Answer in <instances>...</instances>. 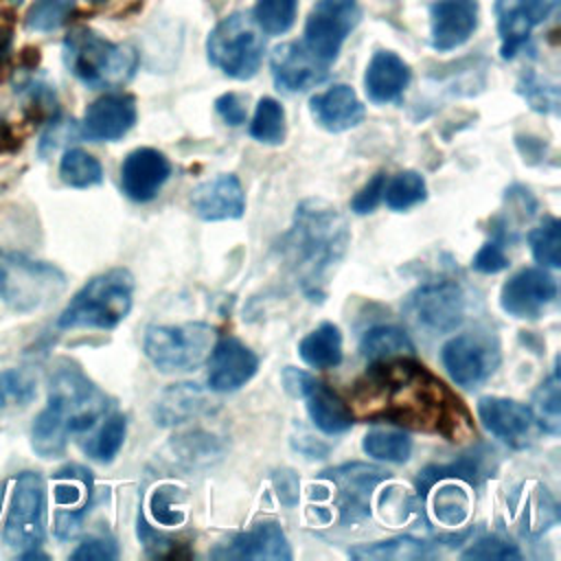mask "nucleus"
I'll list each match as a JSON object with an SVG mask.
<instances>
[{
    "label": "nucleus",
    "instance_id": "nucleus-1",
    "mask_svg": "<svg viewBox=\"0 0 561 561\" xmlns=\"http://www.w3.org/2000/svg\"><path fill=\"white\" fill-rule=\"evenodd\" d=\"M353 403L362 416L386 419L447 440L473 434L462 401L412 357L370 362L366 375L355 383Z\"/></svg>",
    "mask_w": 561,
    "mask_h": 561
},
{
    "label": "nucleus",
    "instance_id": "nucleus-2",
    "mask_svg": "<svg viewBox=\"0 0 561 561\" xmlns=\"http://www.w3.org/2000/svg\"><path fill=\"white\" fill-rule=\"evenodd\" d=\"M348 243V224L333 204L309 197L296 206L280 254L309 300L320 302L327 296L329 276L344 259Z\"/></svg>",
    "mask_w": 561,
    "mask_h": 561
},
{
    "label": "nucleus",
    "instance_id": "nucleus-3",
    "mask_svg": "<svg viewBox=\"0 0 561 561\" xmlns=\"http://www.w3.org/2000/svg\"><path fill=\"white\" fill-rule=\"evenodd\" d=\"M110 397L75 364H61L48 381V401L31 427V447L42 458H59L70 434L92 430L110 410Z\"/></svg>",
    "mask_w": 561,
    "mask_h": 561
},
{
    "label": "nucleus",
    "instance_id": "nucleus-4",
    "mask_svg": "<svg viewBox=\"0 0 561 561\" xmlns=\"http://www.w3.org/2000/svg\"><path fill=\"white\" fill-rule=\"evenodd\" d=\"M61 55L68 72L92 90L125 85L138 68L134 46L110 42L88 26L72 28L64 37Z\"/></svg>",
    "mask_w": 561,
    "mask_h": 561
},
{
    "label": "nucleus",
    "instance_id": "nucleus-5",
    "mask_svg": "<svg viewBox=\"0 0 561 561\" xmlns=\"http://www.w3.org/2000/svg\"><path fill=\"white\" fill-rule=\"evenodd\" d=\"M134 302V276L125 267H112L90 278L66 305L59 329H114Z\"/></svg>",
    "mask_w": 561,
    "mask_h": 561
},
{
    "label": "nucleus",
    "instance_id": "nucleus-6",
    "mask_svg": "<svg viewBox=\"0 0 561 561\" xmlns=\"http://www.w3.org/2000/svg\"><path fill=\"white\" fill-rule=\"evenodd\" d=\"M64 289L66 276L57 265L0 248V300L15 313L42 309Z\"/></svg>",
    "mask_w": 561,
    "mask_h": 561
},
{
    "label": "nucleus",
    "instance_id": "nucleus-7",
    "mask_svg": "<svg viewBox=\"0 0 561 561\" xmlns=\"http://www.w3.org/2000/svg\"><path fill=\"white\" fill-rule=\"evenodd\" d=\"M265 42L259 24L248 13H230L208 33V61L226 77L245 81L252 79L263 61Z\"/></svg>",
    "mask_w": 561,
    "mask_h": 561
},
{
    "label": "nucleus",
    "instance_id": "nucleus-8",
    "mask_svg": "<svg viewBox=\"0 0 561 561\" xmlns=\"http://www.w3.org/2000/svg\"><path fill=\"white\" fill-rule=\"evenodd\" d=\"M215 329L204 322L158 324L145 333V355L160 373L197 370L210 355Z\"/></svg>",
    "mask_w": 561,
    "mask_h": 561
},
{
    "label": "nucleus",
    "instance_id": "nucleus-9",
    "mask_svg": "<svg viewBox=\"0 0 561 561\" xmlns=\"http://www.w3.org/2000/svg\"><path fill=\"white\" fill-rule=\"evenodd\" d=\"M46 526V482L35 471H22L15 478V486L4 519L2 539L15 550L39 548Z\"/></svg>",
    "mask_w": 561,
    "mask_h": 561
},
{
    "label": "nucleus",
    "instance_id": "nucleus-10",
    "mask_svg": "<svg viewBox=\"0 0 561 561\" xmlns=\"http://www.w3.org/2000/svg\"><path fill=\"white\" fill-rule=\"evenodd\" d=\"M467 311V298L456 280H432L416 287L405 300L408 318L423 331L443 335L456 331Z\"/></svg>",
    "mask_w": 561,
    "mask_h": 561
},
{
    "label": "nucleus",
    "instance_id": "nucleus-11",
    "mask_svg": "<svg viewBox=\"0 0 561 561\" xmlns=\"http://www.w3.org/2000/svg\"><path fill=\"white\" fill-rule=\"evenodd\" d=\"M359 18L357 0H316L305 24L302 44L320 64L331 66Z\"/></svg>",
    "mask_w": 561,
    "mask_h": 561
},
{
    "label": "nucleus",
    "instance_id": "nucleus-12",
    "mask_svg": "<svg viewBox=\"0 0 561 561\" xmlns=\"http://www.w3.org/2000/svg\"><path fill=\"white\" fill-rule=\"evenodd\" d=\"M322 478L333 484L335 504L342 524H357L370 515L373 491L390 478V473L377 465L346 462L322 471Z\"/></svg>",
    "mask_w": 561,
    "mask_h": 561
},
{
    "label": "nucleus",
    "instance_id": "nucleus-13",
    "mask_svg": "<svg viewBox=\"0 0 561 561\" xmlns=\"http://www.w3.org/2000/svg\"><path fill=\"white\" fill-rule=\"evenodd\" d=\"M440 359L451 381L462 388H478L484 383L500 362L495 346L476 333L449 337L440 348Z\"/></svg>",
    "mask_w": 561,
    "mask_h": 561
},
{
    "label": "nucleus",
    "instance_id": "nucleus-14",
    "mask_svg": "<svg viewBox=\"0 0 561 561\" xmlns=\"http://www.w3.org/2000/svg\"><path fill=\"white\" fill-rule=\"evenodd\" d=\"M557 298V280L546 267H524L500 289L502 309L519 320H537Z\"/></svg>",
    "mask_w": 561,
    "mask_h": 561
},
{
    "label": "nucleus",
    "instance_id": "nucleus-15",
    "mask_svg": "<svg viewBox=\"0 0 561 561\" xmlns=\"http://www.w3.org/2000/svg\"><path fill=\"white\" fill-rule=\"evenodd\" d=\"M482 425L513 449H526L537 436V421L530 405L506 397H482L476 403Z\"/></svg>",
    "mask_w": 561,
    "mask_h": 561
},
{
    "label": "nucleus",
    "instance_id": "nucleus-16",
    "mask_svg": "<svg viewBox=\"0 0 561 561\" xmlns=\"http://www.w3.org/2000/svg\"><path fill=\"white\" fill-rule=\"evenodd\" d=\"M557 4L559 0H497L493 11L502 59H513L528 44L530 33L557 11Z\"/></svg>",
    "mask_w": 561,
    "mask_h": 561
},
{
    "label": "nucleus",
    "instance_id": "nucleus-17",
    "mask_svg": "<svg viewBox=\"0 0 561 561\" xmlns=\"http://www.w3.org/2000/svg\"><path fill=\"white\" fill-rule=\"evenodd\" d=\"M259 370L256 353L234 335L219 337L208 355V388L215 392H234Z\"/></svg>",
    "mask_w": 561,
    "mask_h": 561
},
{
    "label": "nucleus",
    "instance_id": "nucleus-18",
    "mask_svg": "<svg viewBox=\"0 0 561 561\" xmlns=\"http://www.w3.org/2000/svg\"><path fill=\"white\" fill-rule=\"evenodd\" d=\"M136 123V99L131 94H103L92 101L79 123V136L94 142L121 140Z\"/></svg>",
    "mask_w": 561,
    "mask_h": 561
},
{
    "label": "nucleus",
    "instance_id": "nucleus-19",
    "mask_svg": "<svg viewBox=\"0 0 561 561\" xmlns=\"http://www.w3.org/2000/svg\"><path fill=\"white\" fill-rule=\"evenodd\" d=\"M55 482H57L55 486L57 504L68 506L66 511L57 513L55 533L59 539H70L79 533L81 522L88 513L92 491H94V480L85 467L68 465L55 473Z\"/></svg>",
    "mask_w": 561,
    "mask_h": 561
},
{
    "label": "nucleus",
    "instance_id": "nucleus-20",
    "mask_svg": "<svg viewBox=\"0 0 561 561\" xmlns=\"http://www.w3.org/2000/svg\"><path fill=\"white\" fill-rule=\"evenodd\" d=\"M213 559H270L289 561L291 550L283 528L276 522H259L250 530L232 535L228 541L217 543L210 550Z\"/></svg>",
    "mask_w": 561,
    "mask_h": 561
},
{
    "label": "nucleus",
    "instance_id": "nucleus-21",
    "mask_svg": "<svg viewBox=\"0 0 561 561\" xmlns=\"http://www.w3.org/2000/svg\"><path fill=\"white\" fill-rule=\"evenodd\" d=\"M272 77L283 92H305L329 77V66L320 64L302 42H285L272 50Z\"/></svg>",
    "mask_w": 561,
    "mask_h": 561
},
{
    "label": "nucleus",
    "instance_id": "nucleus-22",
    "mask_svg": "<svg viewBox=\"0 0 561 561\" xmlns=\"http://www.w3.org/2000/svg\"><path fill=\"white\" fill-rule=\"evenodd\" d=\"M171 175L169 158L151 147H138L121 164V188L134 202H151Z\"/></svg>",
    "mask_w": 561,
    "mask_h": 561
},
{
    "label": "nucleus",
    "instance_id": "nucleus-23",
    "mask_svg": "<svg viewBox=\"0 0 561 561\" xmlns=\"http://www.w3.org/2000/svg\"><path fill=\"white\" fill-rule=\"evenodd\" d=\"M191 208L204 221L239 219L245 213V193L237 175L221 173L191 191Z\"/></svg>",
    "mask_w": 561,
    "mask_h": 561
},
{
    "label": "nucleus",
    "instance_id": "nucleus-24",
    "mask_svg": "<svg viewBox=\"0 0 561 561\" xmlns=\"http://www.w3.org/2000/svg\"><path fill=\"white\" fill-rule=\"evenodd\" d=\"M432 48L438 53L462 46L478 26V0H436L430 7Z\"/></svg>",
    "mask_w": 561,
    "mask_h": 561
},
{
    "label": "nucleus",
    "instance_id": "nucleus-25",
    "mask_svg": "<svg viewBox=\"0 0 561 561\" xmlns=\"http://www.w3.org/2000/svg\"><path fill=\"white\" fill-rule=\"evenodd\" d=\"M309 110L316 123L333 134L357 127L366 116L364 103L346 83H335L324 92L313 94L309 101Z\"/></svg>",
    "mask_w": 561,
    "mask_h": 561
},
{
    "label": "nucleus",
    "instance_id": "nucleus-26",
    "mask_svg": "<svg viewBox=\"0 0 561 561\" xmlns=\"http://www.w3.org/2000/svg\"><path fill=\"white\" fill-rule=\"evenodd\" d=\"M410 66L392 50H377L364 75V90L368 99L377 105L394 103L401 99L410 83Z\"/></svg>",
    "mask_w": 561,
    "mask_h": 561
},
{
    "label": "nucleus",
    "instance_id": "nucleus-27",
    "mask_svg": "<svg viewBox=\"0 0 561 561\" xmlns=\"http://www.w3.org/2000/svg\"><path fill=\"white\" fill-rule=\"evenodd\" d=\"M210 410V401L206 392L191 381L173 383L162 390L160 399L153 405V419L160 427H171L197 419Z\"/></svg>",
    "mask_w": 561,
    "mask_h": 561
},
{
    "label": "nucleus",
    "instance_id": "nucleus-28",
    "mask_svg": "<svg viewBox=\"0 0 561 561\" xmlns=\"http://www.w3.org/2000/svg\"><path fill=\"white\" fill-rule=\"evenodd\" d=\"M302 399L307 401V412H309L311 423L320 432L333 436V434H344L353 427L351 408L327 383L316 379Z\"/></svg>",
    "mask_w": 561,
    "mask_h": 561
},
{
    "label": "nucleus",
    "instance_id": "nucleus-29",
    "mask_svg": "<svg viewBox=\"0 0 561 561\" xmlns=\"http://www.w3.org/2000/svg\"><path fill=\"white\" fill-rule=\"evenodd\" d=\"M300 359L318 370L335 368L342 362V333L333 322H322L298 344Z\"/></svg>",
    "mask_w": 561,
    "mask_h": 561
},
{
    "label": "nucleus",
    "instance_id": "nucleus-30",
    "mask_svg": "<svg viewBox=\"0 0 561 561\" xmlns=\"http://www.w3.org/2000/svg\"><path fill=\"white\" fill-rule=\"evenodd\" d=\"M359 353L368 362H386L394 357H414V344L410 335L392 324H379L368 329L359 340Z\"/></svg>",
    "mask_w": 561,
    "mask_h": 561
},
{
    "label": "nucleus",
    "instance_id": "nucleus-31",
    "mask_svg": "<svg viewBox=\"0 0 561 561\" xmlns=\"http://www.w3.org/2000/svg\"><path fill=\"white\" fill-rule=\"evenodd\" d=\"M430 491H434L432 493V515L438 524L458 528L469 517L471 497L460 484H456V480H451V478L440 480Z\"/></svg>",
    "mask_w": 561,
    "mask_h": 561
},
{
    "label": "nucleus",
    "instance_id": "nucleus-32",
    "mask_svg": "<svg viewBox=\"0 0 561 561\" xmlns=\"http://www.w3.org/2000/svg\"><path fill=\"white\" fill-rule=\"evenodd\" d=\"M362 449H364L366 456H370L375 460L401 465L412 454V440L401 430H394V427H373L364 436Z\"/></svg>",
    "mask_w": 561,
    "mask_h": 561
},
{
    "label": "nucleus",
    "instance_id": "nucleus-33",
    "mask_svg": "<svg viewBox=\"0 0 561 561\" xmlns=\"http://www.w3.org/2000/svg\"><path fill=\"white\" fill-rule=\"evenodd\" d=\"M353 559H377V561H388V559H423L432 554V543L414 537H394L388 541H375V543H362L348 550Z\"/></svg>",
    "mask_w": 561,
    "mask_h": 561
},
{
    "label": "nucleus",
    "instance_id": "nucleus-34",
    "mask_svg": "<svg viewBox=\"0 0 561 561\" xmlns=\"http://www.w3.org/2000/svg\"><path fill=\"white\" fill-rule=\"evenodd\" d=\"M530 412L546 434L557 436L561 432V394H559V370L557 366L552 373L539 383V388L533 392V405Z\"/></svg>",
    "mask_w": 561,
    "mask_h": 561
},
{
    "label": "nucleus",
    "instance_id": "nucleus-35",
    "mask_svg": "<svg viewBox=\"0 0 561 561\" xmlns=\"http://www.w3.org/2000/svg\"><path fill=\"white\" fill-rule=\"evenodd\" d=\"M59 178L72 188H90L103 182V167L92 153L72 147L59 160Z\"/></svg>",
    "mask_w": 561,
    "mask_h": 561
},
{
    "label": "nucleus",
    "instance_id": "nucleus-36",
    "mask_svg": "<svg viewBox=\"0 0 561 561\" xmlns=\"http://www.w3.org/2000/svg\"><path fill=\"white\" fill-rule=\"evenodd\" d=\"M15 92L20 94V101H22V107H24V114L28 121L50 123L53 118L59 116L55 90L50 85H46L44 81H39V79L15 81Z\"/></svg>",
    "mask_w": 561,
    "mask_h": 561
},
{
    "label": "nucleus",
    "instance_id": "nucleus-37",
    "mask_svg": "<svg viewBox=\"0 0 561 561\" xmlns=\"http://www.w3.org/2000/svg\"><path fill=\"white\" fill-rule=\"evenodd\" d=\"M425 197H427V186H425L423 175L419 171L408 169V171H399L397 175L386 180L381 199H386V206L390 210L403 213V210L421 204Z\"/></svg>",
    "mask_w": 561,
    "mask_h": 561
},
{
    "label": "nucleus",
    "instance_id": "nucleus-38",
    "mask_svg": "<svg viewBox=\"0 0 561 561\" xmlns=\"http://www.w3.org/2000/svg\"><path fill=\"white\" fill-rule=\"evenodd\" d=\"M480 458L478 456H460L458 460H451L447 465H427L423 471L416 476V493L425 497L430 489L440 482V480H465V482H476L480 476Z\"/></svg>",
    "mask_w": 561,
    "mask_h": 561
},
{
    "label": "nucleus",
    "instance_id": "nucleus-39",
    "mask_svg": "<svg viewBox=\"0 0 561 561\" xmlns=\"http://www.w3.org/2000/svg\"><path fill=\"white\" fill-rule=\"evenodd\" d=\"M528 245L533 259L546 267L557 270L561 267V221L557 217H543L539 226L528 232Z\"/></svg>",
    "mask_w": 561,
    "mask_h": 561
},
{
    "label": "nucleus",
    "instance_id": "nucleus-40",
    "mask_svg": "<svg viewBox=\"0 0 561 561\" xmlns=\"http://www.w3.org/2000/svg\"><path fill=\"white\" fill-rule=\"evenodd\" d=\"M127 434V419L121 412L105 416L99 432L83 445L85 454L99 462H112L123 447Z\"/></svg>",
    "mask_w": 561,
    "mask_h": 561
},
{
    "label": "nucleus",
    "instance_id": "nucleus-41",
    "mask_svg": "<svg viewBox=\"0 0 561 561\" xmlns=\"http://www.w3.org/2000/svg\"><path fill=\"white\" fill-rule=\"evenodd\" d=\"M250 136L263 145H280L285 138V110L283 105L272 99L263 96L256 103L252 123H250Z\"/></svg>",
    "mask_w": 561,
    "mask_h": 561
},
{
    "label": "nucleus",
    "instance_id": "nucleus-42",
    "mask_svg": "<svg viewBox=\"0 0 561 561\" xmlns=\"http://www.w3.org/2000/svg\"><path fill=\"white\" fill-rule=\"evenodd\" d=\"M75 11V0H33L24 15V26L33 33H53L64 26Z\"/></svg>",
    "mask_w": 561,
    "mask_h": 561
},
{
    "label": "nucleus",
    "instance_id": "nucleus-43",
    "mask_svg": "<svg viewBox=\"0 0 561 561\" xmlns=\"http://www.w3.org/2000/svg\"><path fill=\"white\" fill-rule=\"evenodd\" d=\"M298 0H259L252 18L267 35H283L294 26Z\"/></svg>",
    "mask_w": 561,
    "mask_h": 561
},
{
    "label": "nucleus",
    "instance_id": "nucleus-44",
    "mask_svg": "<svg viewBox=\"0 0 561 561\" xmlns=\"http://www.w3.org/2000/svg\"><path fill=\"white\" fill-rule=\"evenodd\" d=\"M519 94L530 103L535 112L554 114L559 110V88L554 83H546L537 75L528 72L517 83Z\"/></svg>",
    "mask_w": 561,
    "mask_h": 561
},
{
    "label": "nucleus",
    "instance_id": "nucleus-45",
    "mask_svg": "<svg viewBox=\"0 0 561 561\" xmlns=\"http://www.w3.org/2000/svg\"><path fill=\"white\" fill-rule=\"evenodd\" d=\"M178 462H184L186 467L195 465H208L213 456H219L217 443L208 434H191V436H180L178 447H175Z\"/></svg>",
    "mask_w": 561,
    "mask_h": 561
},
{
    "label": "nucleus",
    "instance_id": "nucleus-46",
    "mask_svg": "<svg viewBox=\"0 0 561 561\" xmlns=\"http://www.w3.org/2000/svg\"><path fill=\"white\" fill-rule=\"evenodd\" d=\"M460 559H502V561H511V559H522V552L517 550L515 543L497 537V535H484L480 539H476L467 550L460 552Z\"/></svg>",
    "mask_w": 561,
    "mask_h": 561
},
{
    "label": "nucleus",
    "instance_id": "nucleus-47",
    "mask_svg": "<svg viewBox=\"0 0 561 561\" xmlns=\"http://www.w3.org/2000/svg\"><path fill=\"white\" fill-rule=\"evenodd\" d=\"M178 489L171 484H162L158 486L151 497H149V511L151 517L160 524V526H180L184 522V511L175 508V500H178Z\"/></svg>",
    "mask_w": 561,
    "mask_h": 561
},
{
    "label": "nucleus",
    "instance_id": "nucleus-48",
    "mask_svg": "<svg viewBox=\"0 0 561 561\" xmlns=\"http://www.w3.org/2000/svg\"><path fill=\"white\" fill-rule=\"evenodd\" d=\"M136 524H138V528H136L138 530V539H140V543H142V548H145V552L149 557H180L182 554L180 552L182 543L178 539L164 535V533L153 530L147 524V519L142 517V513H138Z\"/></svg>",
    "mask_w": 561,
    "mask_h": 561
},
{
    "label": "nucleus",
    "instance_id": "nucleus-49",
    "mask_svg": "<svg viewBox=\"0 0 561 561\" xmlns=\"http://www.w3.org/2000/svg\"><path fill=\"white\" fill-rule=\"evenodd\" d=\"M506 245L497 239H489L471 259V267L480 274H497L511 265L506 256Z\"/></svg>",
    "mask_w": 561,
    "mask_h": 561
},
{
    "label": "nucleus",
    "instance_id": "nucleus-50",
    "mask_svg": "<svg viewBox=\"0 0 561 561\" xmlns=\"http://www.w3.org/2000/svg\"><path fill=\"white\" fill-rule=\"evenodd\" d=\"M118 557V546L112 537H88L72 552V561H112Z\"/></svg>",
    "mask_w": 561,
    "mask_h": 561
},
{
    "label": "nucleus",
    "instance_id": "nucleus-51",
    "mask_svg": "<svg viewBox=\"0 0 561 561\" xmlns=\"http://www.w3.org/2000/svg\"><path fill=\"white\" fill-rule=\"evenodd\" d=\"M383 186H386V173L373 175L351 199V210L355 215H368L377 208V204L383 197Z\"/></svg>",
    "mask_w": 561,
    "mask_h": 561
},
{
    "label": "nucleus",
    "instance_id": "nucleus-52",
    "mask_svg": "<svg viewBox=\"0 0 561 561\" xmlns=\"http://www.w3.org/2000/svg\"><path fill=\"white\" fill-rule=\"evenodd\" d=\"M215 110L217 114L232 127L243 125L248 118V107H245V99L237 92H226L215 101Z\"/></svg>",
    "mask_w": 561,
    "mask_h": 561
},
{
    "label": "nucleus",
    "instance_id": "nucleus-53",
    "mask_svg": "<svg viewBox=\"0 0 561 561\" xmlns=\"http://www.w3.org/2000/svg\"><path fill=\"white\" fill-rule=\"evenodd\" d=\"M272 484L276 489V495L278 500L285 504V506H294L298 502V489H300V482H298V476L291 471V469H278L272 473Z\"/></svg>",
    "mask_w": 561,
    "mask_h": 561
},
{
    "label": "nucleus",
    "instance_id": "nucleus-54",
    "mask_svg": "<svg viewBox=\"0 0 561 561\" xmlns=\"http://www.w3.org/2000/svg\"><path fill=\"white\" fill-rule=\"evenodd\" d=\"M280 381H283V388H285V392H287L289 397L302 399V397L309 392V388L313 386L316 377H311L309 373H305V370H300V368L285 366L283 373H280Z\"/></svg>",
    "mask_w": 561,
    "mask_h": 561
},
{
    "label": "nucleus",
    "instance_id": "nucleus-55",
    "mask_svg": "<svg viewBox=\"0 0 561 561\" xmlns=\"http://www.w3.org/2000/svg\"><path fill=\"white\" fill-rule=\"evenodd\" d=\"M20 145H22V138L15 134L13 125H9L7 121H0V156L15 153Z\"/></svg>",
    "mask_w": 561,
    "mask_h": 561
},
{
    "label": "nucleus",
    "instance_id": "nucleus-56",
    "mask_svg": "<svg viewBox=\"0 0 561 561\" xmlns=\"http://www.w3.org/2000/svg\"><path fill=\"white\" fill-rule=\"evenodd\" d=\"M88 2H94V4H101V2H107V0H88Z\"/></svg>",
    "mask_w": 561,
    "mask_h": 561
},
{
    "label": "nucleus",
    "instance_id": "nucleus-57",
    "mask_svg": "<svg viewBox=\"0 0 561 561\" xmlns=\"http://www.w3.org/2000/svg\"><path fill=\"white\" fill-rule=\"evenodd\" d=\"M2 403H4V399H2V394H0V405H2Z\"/></svg>",
    "mask_w": 561,
    "mask_h": 561
}]
</instances>
